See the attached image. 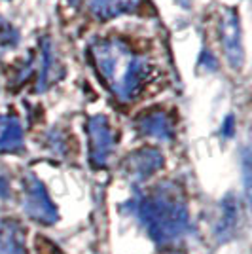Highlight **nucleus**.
<instances>
[{"instance_id": "3", "label": "nucleus", "mask_w": 252, "mask_h": 254, "mask_svg": "<svg viewBox=\"0 0 252 254\" xmlns=\"http://www.w3.org/2000/svg\"><path fill=\"white\" fill-rule=\"evenodd\" d=\"M23 211L34 222L50 226L57 220V209L50 199L44 184L36 177H25L23 180Z\"/></svg>"}, {"instance_id": "4", "label": "nucleus", "mask_w": 252, "mask_h": 254, "mask_svg": "<svg viewBox=\"0 0 252 254\" xmlns=\"http://www.w3.org/2000/svg\"><path fill=\"white\" fill-rule=\"evenodd\" d=\"M87 137H89V159L93 167H105L112 150H114V131L108 118L97 114L87 120Z\"/></svg>"}, {"instance_id": "15", "label": "nucleus", "mask_w": 252, "mask_h": 254, "mask_svg": "<svg viewBox=\"0 0 252 254\" xmlns=\"http://www.w3.org/2000/svg\"><path fill=\"white\" fill-rule=\"evenodd\" d=\"M8 193H10V184L6 177H0V197H8Z\"/></svg>"}, {"instance_id": "1", "label": "nucleus", "mask_w": 252, "mask_h": 254, "mask_svg": "<svg viewBox=\"0 0 252 254\" xmlns=\"http://www.w3.org/2000/svg\"><path fill=\"white\" fill-rule=\"evenodd\" d=\"M91 59L106 87L120 101H135L150 78V64L120 38H103L91 44Z\"/></svg>"}, {"instance_id": "7", "label": "nucleus", "mask_w": 252, "mask_h": 254, "mask_svg": "<svg viewBox=\"0 0 252 254\" xmlns=\"http://www.w3.org/2000/svg\"><path fill=\"white\" fill-rule=\"evenodd\" d=\"M68 2L76 8H87V11L99 21H110L138 8V0H68Z\"/></svg>"}, {"instance_id": "10", "label": "nucleus", "mask_w": 252, "mask_h": 254, "mask_svg": "<svg viewBox=\"0 0 252 254\" xmlns=\"http://www.w3.org/2000/svg\"><path fill=\"white\" fill-rule=\"evenodd\" d=\"M0 254H27L23 230L13 220H4L0 226Z\"/></svg>"}, {"instance_id": "14", "label": "nucleus", "mask_w": 252, "mask_h": 254, "mask_svg": "<svg viewBox=\"0 0 252 254\" xmlns=\"http://www.w3.org/2000/svg\"><path fill=\"white\" fill-rule=\"evenodd\" d=\"M233 124H235L233 116H228L226 118V122L222 124V133H224L226 137H231V135H233Z\"/></svg>"}, {"instance_id": "5", "label": "nucleus", "mask_w": 252, "mask_h": 254, "mask_svg": "<svg viewBox=\"0 0 252 254\" xmlns=\"http://www.w3.org/2000/svg\"><path fill=\"white\" fill-rule=\"evenodd\" d=\"M220 44L224 55L231 64V68L239 70L245 63V53H243L241 40V23L239 13L235 10H226L220 21Z\"/></svg>"}, {"instance_id": "2", "label": "nucleus", "mask_w": 252, "mask_h": 254, "mask_svg": "<svg viewBox=\"0 0 252 254\" xmlns=\"http://www.w3.org/2000/svg\"><path fill=\"white\" fill-rule=\"evenodd\" d=\"M131 205L148 235L158 243H175L188 232V209L180 190L173 184H159L150 193L138 195Z\"/></svg>"}, {"instance_id": "11", "label": "nucleus", "mask_w": 252, "mask_h": 254, "mask_svg": "<svg viewBox=\"0 0 252 254\" xmlns=\"http://www.w3.org/2000/svg\"><path fill=\"white\" fill-rule=\"evenodd\" d=\"M61 66L57 63V57L53 52L50 40H46L42 46V70H40V82H38V91L48 89L50 85L61 76Z\"/></svg>"}, {"instance_id": "9", "label": "nucleus", "mask_w": 252, "mask_h": 254, "mask_svg": "<svg viewBox=\"0 0 252 254\" xmlns=\"http://www.w3.org/2000/svg\"><path fill=\"white\" fill-rule=\"evenodd\" d=\"M23 146V127L15 116H0V154L17 152Z\"/></svg>"}, {"instance_id": "6", "label": "nucleus", "mask_w": 252, "mask_h": 254, "mask_svg": "<svg viewBox=\"0 0 252 254\" xmlns=\"http://www.w3.org/2000/svg\"><path fill=\"white\" fill-rule=\"evenodd\" d=\"M163 167V154L158 148H138L124 159V173L133 180H146Z\"/></svg>"}, {"instance_id": "8", "label": "nucleus", "mask_w": 252, "mask_h": 254, "mask_svg": "<svg viewBox=\"0 0 252 254\" xmlns=\"http://www.w3.org/2000/svg\"><path fill=\"white\" fill-rule=\"evenodd\" d=\"M137 127L142 135L150 138H158V140H171L175 137V124L169 118L167 112L154 108L148 110L144 114H140L137 120Z\"/></svg>"}, {"instance_id": "13", "label": "nucleus", "mask_w": 252, "mask_h": 254, "mask_svg": "<svg viewBox=\"0 0 252 254\" xmlns=\"http://www.w3.org/2000/svg\"><path fill=\"white\" fill-rule=\"evenodd\" d=\"M199 66H203L205 70H216V66H218V61H216V57L212 55L210 50H203L201 52V57H199Z\"/></svg>"}, {"instance_id": "16", "label": "nucleus", "mask_w": 252, "mask_h": 254, "mask_svg": "<svg viewBox=\"0 0 252 254\" xmlns=\"http://www.w3.org/2000/svg\"><path fill=\"white\" fill-rule=\"evenodd\" d=\"M180 4H182V6H184V8H188V4H189V0H179Z\"/></svg>"}, {"instance_id": "12", "label": "nucleus", "mask_w": 252, "mask_h": 254, "mask_svg": "<svg viewBox=\"0 0 252 254\" xmlns=\"http://www.w3.org/2000/svg\"><path fill=\"white\" fill-rule=\"evenodd\" d=\"M17 42V32L11 29V25L0 19V46H15Z\"/></svg>"}]
</instances>
